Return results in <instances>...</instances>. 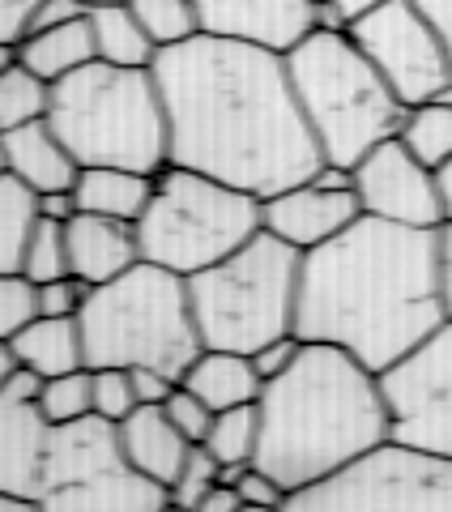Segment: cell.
<instances>
[{"instance_id": "40", "label": "cell", "mask_w": 452, "mask_h": 512, "mask_svg": "<svg viewBox=\"0 0 452 512\" xmlns=\"http://www.w3.org/2000/svg\"><path fill=\"white\" fill-rule=\"evenodd\" d=\"M43 0H0V43H22Z\"/></svg>"}, {"instance_id": "2", "label": "cell", "mask_w": 452, "mask_h": 512, "mask_svg": "<svg viewBox=\"0 0 452 512\" xmlns=\"http://www.w3.org/2000/svg\"><path fill=\"white\" fill-rule=\"evenodd\" d=\"M435 231L363 214L303 252L295 333L350 350L371 372L410 355L444 325Z\"/></svg>"}, {"instance_id": "7", "label": "cell", "mask_w": 452, "mask_h": 512, "mask_svg": "<svg viewBox=\"0 0 452 512\" xmlns=\"http://www.w3.org/2000/svg\"><path fill=\"white\" fill-rule=\"evenodd\" d=\"M303 252L273 231H256L218 265L188 274L192 320L205 346L252 355L282 333H295Z\"/></svg>"}, {"instance_id": "4", "label": "cell", "mask_w": 452, "mask_h": 512, "mask_svg": "<svg viewBox=\"0 0 452 512\" xmlns=\"http://www.w3.org/2000/svg\"><path fill=\"white\" fill-rule=\"evenodd\" d=\"M47 124L82 167H133L158 175L167 167V107L154 69L90 60L52 82Z\"/></svg>"}, {"instance_id": "19", "label": "cell", "mask_w": 452, "mask_h": 512, "mask_svg": "<svg viewBox=\"0 0 452 512\" xmlns=\"http://www.w3.org/2000/svg\"><path fill=\"white\" fill-rule=\"evenodd\" d=\"M120 444H124V457L133 461L145 478H154V483H163V487L175 483V474H180L188 448H192V440L171 423V414L163 406L128 410L120 419Z\"/></svg>"}, {"instance_id": "30", "label": "cell", "mask_w": 452, "mask_h": 512, "mask_svg": "<svg viewBox=\"0 0 452 512\" xmlns=\"http://www.w3.org/2000/svg\"><path fill=\"white\" fill-rule=\"evenodd\" d=\"M137 13V22L145 26V35L154 39V47H175L192 35H201L197 18V0H128Z\"/></svg>"}, {"instance_id": "53", "label": "cell", "mask_w": 452, "mask_h": 512, "mask_svg": "<svg viewBox=\"0 0 452 512\" xmlns=\"http://www.w3.org/2000/svg\"><path fill=\"white\" fill-rule=\"evenodd\" d=\"M9 171V163H5V146H0V175H5Z\"/></svg>"}, {"instance_id": "32", "label": "cell", "mask_w": 452, "mask_h": 512, "mask_svg": "<svg viewBox=\"0 0 452 512\" xmlns=\"http://www.w3.org/2000/svg\"><path fill=\"white\" fill-rule=\"evenodd\" d=\"M218 457L209 453L205 444H192L188 448V457H184V466H180V474H175V483L167 487V495H171V504L175 508H201V500L209 495V487L218 483Z\"/></svg>"}, {"instance_id": "11", "label": "cell", "mask_w": 452, "mask_h": 512, "mask_svg": "<svg viewBox=\"0 0 452 512\" xmlns=\"http://www.w3.org/2000/svg\"><path fill=\"white\" fill-rule=\"evenodd\" d=\"M346 30L406 107L431 103L452 90V56L414 0H380Z\"/></svg>"}, {"instance_id": "50", "label": "cell", "mask_w": 452, "mask_h": 512, "mask_svg": "<svg viewBox=\"0 0 452 512\" xmlns=\"http://www.w3.org/2000/svg\"><path fill=\"white\" fill-rule=\"evenodd\" d=\"M333 5H337V9H342V13H346V18L354 22V18H359V13H367L371 5H380V0H333Z\"/></svg>"}, {"instance_id": "13", "label": "cell", "mask_w": 452, "mask_h": 512, "mask_svg": "<svg viewBox=\"0 0 452 512\" xmlns=\"http://www.w3.org/2000/svg\"><path fill=\"white\" fill-rule=\"evenodd\" d=\"M354 192L363 214L401 222V227H444V205L435 188V171L414 158L401 137H384L354 163Z\"/></svg>"}, {"instance_id": "23", "label": "cell", "mask_w": 452, "mask_h": 512, "mask_svg": "<svg viewBox=\"0 0 452 512\" xmlns=\"http://www.w3.org/2000/svg\"><path fill=\"white\" fill-rule=\"evenodd\" d=\"M18 60L26 64L30 73H39L43 82H60L69 77L73 69L99 60L94 52V30H90V13L77 22H64V26H47V30H30L18 43Z\"/></svg>"}, {"instance_id": "14", "label": "cell", "mask_w": 452, "mask_h": 512, "mask_svg": "<svg viewBox=\"0 0 452 512\" xmlns=\"http://www.w3.org/2000/svg\"><path fill=\"white\" fill-rule=\"evenodd\" d=\"M354 218H363L359 192L354 188H320L316 180L290 184L261 201V227L286 239L290 248L312 252L325 239L342 235Z\"/></svg>"}, {"instance_id": "24", "label": "cell", "mask_w": 452, "mask_h": 512, "mask_svg": "<svg viewBox=\"0 0 452 512\" xmlns=\"http://www.w3.org/2000/svg\"><path fill=\"white\" fill-rule=\"evenodd\" d=\"M90 30H94V52L107 64H124V69H150L158 47L145 35V26L137 22V13L128 0L116 5H94L90 9Z\"/></svg>"}, {"instance_id": "6", "label": "cell", "mask_w": 452, "mask_h": 512, "mask_svg": "<svg viewBox=\"0 0 452 512\" xmlns=\"http://www.w3.org/2000/svg\"><path fill=\"white\" fill-rule=\"evenodd\" d=\"M77 320L90 367H158L180 380L205 350L192 320L188 278L154 261H137L120 278L90 286Z\"/></svg>"}, {"instance_id": "9", "label": "cell", "mask_w": 452, "mask_h": 512, "mask_svg": "<svg viewBox=\"0 0 452 512\" xmlns=\"http://www.w3.org/2000/svg\"><path fill=\"white\" fill-rule=\"evenodd\" d=\"M167 504V487L124 457L120 423L103 414L52 423L39 483L43 512H158Z\"/></svg>"}, {"instance_id": "43", "label": "cell", "mask_w": 452, "mask_h": 512, "mask_svg": "<svg viewBox=\"0 0 452 512\" xmlns=\"http://www.w3.org/2000/svg\"><path fill=\"white\" fill-rule=\"evenodd\" d=\"M43 384H47L43 372H35V367L18 363V367L9 372V380H5V389H0V393L18 397V402H39V397H43Z\"/></svg>"}, {"instance_id": "42", "label": "cell", "mask_w": 452, "mask_h": 512, "mask_svg": "<svg viewBox=\"0 0 452 512\" xmlns=\"http://www.w3.org/2000/svg\"><path fill=\"white\" fill-rule=\"evenodd\" d=\"M435 265H440V303L444 320H452V222L435 231Z\"/></svg>"}, {"instance_id": "34", "label": "cell", "mask_w": 452, "mask_h": 512, "mask_svg": "<svg viewBox=\"0 0 452 512\" xmlns=\"http://www.w3.org/2000/svg\"><path fill=\"white\" fill-rule=\"evenodd\" d=\"M35 316H39L35 282L26 274H0V338H13Z\"/></svg>"}, {"instance_id": "12", "label": "cell", "mask_w": 452, "mask_h": 512, "mask_svg": "<svg viewBox=\"0 0 452 512\" xmlns=\"http://www.w3.org/2000/svg\"><path fill=\"white\" fill-rule=\"evenodd\" d=\"M389 436L452 457V320L380 372Z\"/></svg>"}, {"instance_id": "41", "label": "cell", "mask_w": 452, "mask_h": 512, "mask_svg": "<svg viewBox=\"0 0 452 512\" xmlns=\"http://www.w3.org/2000/svg\"><path fill=\"white\" fill-rule=\"evenodd\" d=\"M86 5L82 0H43V5L35 9V18H30V30H47V26H64V22H77L86 18ZM26 30V35H30Z\"/></svg>"}, {"instance_id": "3", "label": "cell", "mask_w": 452, "mask_h": 512, "mask_svg": "<svg viewBox=\"0 0 452 512\" xmlns=\"http://www.w3.org/2000/svg\"><path fill=\"white\" fill-rule=\"evenodd\" d=\"M256 466L286 487V500L389 440L380 372L333 342H303L299 359L261 389Z\"/></svg>"}, {"instance_id": "45", "label": "cell", "mask_w": 452, "mask_h": 512, "mask_svg": "<svg viewBox=\"0 0 452 512\" xmlns=\"http://www.w3.org/2000/svg\"><path fill=\"white\" fill-rule=\"evenodd\" d=\"M239 508H244V500H239L235 483H222V478H218V483L209 487V495L201 500L197 512H239Z\"/></svg>"}, {"instance_id": "25", "label": "cell", "mask_w": 452, "mask_h": 512, "mask_svg": "<svg viewBox=\"0 0 452 512\" xmlns=\"http://www.w3.org/2000/svg\"><path fill=\"white\" fill-rule=\"evenodd\" d=\"M39 222V192L13 171L0 175V274H22L30 231Z\"/></svg>"}, {"instance_id": "16", "label": "cell", "mask_w": 452, "mask_h": 512, "mask_svg": "<svg viewBox=\"0 0 452 512\" xmlns=\"http://www.w3.org/2000/svg\"><path fill=\"white\" fill-rule=\"evenodd\" d=\"M64 227H69V265L86 286H103L141 261L137 222L77 210Z\"/></svg>"}, {"instance_id": "44", "label": "cell", "mask_w": 452, "mask_h": 512, "mask_svg": "<svg viewBox=\"0 0 452 512\" xmlns=\"http://www.w3.org/2000/svg\"><path fill=\"white\" fill-rule=\"evenodd\" d=\"M418 9H423V18L435 26V35L444 39L448 56H452V0H414Z\"/></svg>"}, {"instance_id": "20", "label": "cell", "mask_w": 452, "mask_h": 512, "mask_svg": "<svg viewBox=\"0 0 452 512\" xmlns=\"http://www.w3.org/2000/svg\"><path fill=\"white\" fill-rule=\"evenodd\" d=\"M180 384H188V389L197 393L205 406H214V410L261 402V389H265L261 372L252 367V355H239V350H218V346H205L201 355L188 363V372L180 376Z\"/></svg>"}, {"instance_id": "1", "label": "cell", "mask_w": 452, "mask_h": 512, "mask_svg": "<svg viewBox=\"0 0 452 512\" xmlns=\"http://www.w3.org/2000/svg\"><path fill=\"white\" fill-rule=\"evenodd\" d=\"M150 69L167 107V163L205 171L261 201L312 180L325 163L282 52L201 30L163 47Z\"/></svg>"}, {"instance_id": "27", "label": "cell", "mask_w": 452, "mask_h": 512, "mask_svg": "<svg viewBox=\"0 0 452 512\" xmlns=\"http://www.w3.org/2000/svg\"><path fill=\"white\" fill-rule=\"evenodd\" d=\"M218 466H239V461H256V444H261V406L244 402L231 410H218L209 423V436L201 440Z\"/></svg>"}, {"instance_id": "31", "label": "cell", "mask_w": 452, "mask_h": 512, "mask_svg": "<svg viewBox=\"0 0 452 512\" xmlns=\"http://www.w3.org/2000/svg\"><path fill=\"white\" fill-rule=\"evenodd\" d=\"M39 410L47 414V423H73V419H86V414H94L90 367H77V372H64V376H47Z\"/></svg>"}, {"instance_id": "8", "label": "cell", "mask_w": 452, "mask_h": 512, "mask_svg": "<svg viewBox=\"0 0 452 512\" xmlns=\"http://www.w3.org/2000/svg\"><path fill=\"white\" fill-rule=\"evenodd\" d=\"M256 231H261V197L175 163L158 171L154 197L137 218L141 261L175 269L184 278L218 265Z\"/></svg>"}, {"instance_id": "29", "label": "cell", "mask_w": 452, "mask_h": 512, "mask_svg": "<svg viewBox=\"0 0 452 512\" xmlns=\"http://www.w3.org/2000/svg\"><path fill=\"white\" fill-rule=\"evenodd\" d=\"M22 274L35 282V286L73 274V265H69V227H64L60 218L39 214L35 231H30L26 256H22Z\"/></svg>"}, {"instance_id": "49", "label": "cell", "mask_w": 452, "mask_h": 512, "mask_svg": "<svg viewBox=\"0 0 452 512\" xmlns=\"http://www.w3.org/2000/svg\"><path fill=\"white\" fill-rule=\"evenodd\" d=\"M13 367H18V355H13V342H9V338H0V389H5V380H9Z\"/></svg>"}, {"instance_id": "10", "label": "cell", "mask_w": 452, "mask_h": 512, "mask_svg": "<svg viewBox=\"0 0 452 512\" xmlns=\"http://www.w3.org/2000/svg\"><path fill=\"white\" fill-rule=\"evenodd\" d=\"M286 508L295 512H350V508L452 512V457L389 436L337 474L295 491Z\"/></svg>"}, {"instance_id": "17", "label": "cell", "mask_w": 452, "mask_h": 512, "mask_svg": "<svg viewBox=\"0 0 452 512\" xmlns=\"http://www.w3.org/2000/svg\"><path fill=\"white\" fill-rule=\"evenodd\" d=\"M47 436H52V423L39 402H18L0 393V487L30 495L39 504Z\"/></svg>"}, {"instance_id": "46", "label": "cell", "mask_w": 452, "mask_h": 512, "mask_svg": "<svg viewBox=\"0 0 452 512\" xmlns=\"http://www.w3.org/2000/svg\"><path fill=\"white\" fill-rule=\"evenodd\" d=\"M39 214H47V218H60V222H69V218L77 214V197H73V188L43 192V197H39Z\"/></svg>"}, {"instance_id": "22", "label": "cell", "mask_w": 452, "mask_h": 512, "mask_svg": "<svg viewBox=\"0 0 452 512\" xmlns=\"http://www.w3.org/2000/svg\"><path fill=\"white\" fill-rule=\"evenodd\" d=\"M154 180L158 175L133 171V167H82L73 184V197H77V210H86V214L137 222L154 197Z\"/></svg>"}, {"instance_id": "15", "label": "cell", "mask_w": 452, "mask_h": 512, "mask_svg": "<svg viewBox=\"0 0 452 512\" xmlns=\"http://www.w3.org/2000/svg\"><path fill=\"white\" fill-rule=\"evenodd\" d=\"M205 35L290 52L316 30V0H197Z\"/></svg>"}, {"instance_id": "21", "label": "cell", "mask_w": 452, "mask_h": 512, "mask_svg": "<svg viewBox=\"0 0 452 512\" xmlns=\"http://www.w3.org/2000/svg\"><path fill=\"white\" fill-rule=\"evenodd\" d=\"M9 342H13L18 363L35 367L43 376H64V372H77V367H90L82 320L77 316H35Z\"/></svg>"}, {"instance_id": "28", "label": "cell", "mask_w": 452, "mask_h": 512, "mask_svg": "<svg viewBox=\"0 0 452 512\" xmlns=\"http://www.w3.org/2000/svg\"><path fill=\"white\" fill-rule=\"evenodd\" d=\"M47 103H52V82L30 73L22 60L0 73V133L30 120H47Z\"/></svg>"}, {"instance_id": "48", "label": "cell", "mask_w": 452, "mask_h": 512, "mask_svg": "<svg viewBox=\"0 0 452 512\" xmlns=\"http://www.w3.org/2000/svg\"><path fill=\"white\" fill-rule=\"evenodd\" d=\"M0 512H43L30 495H18V491H5L0 487Z\"/></svg>"}, {"instance_id": "39", "label": "cell", "mask_w": 452, "mask_h": 512, "mask_svg": "<svg viewBox=\"0 0 452 512\" xmlns=\"http://www.w3.org/2000/svg\"><path fill=\"white\" fill-rule=\"evenodd\" d=\"M133 372V389H137V406H163L167 397L175 393V376L158 372V367H128Z\"/></svg>"}, {"instance_id": "33", "label": "cell", "mask_w": 452, "mask_h": 512, "mask_svg": "<svg viewBox=\"0 0 452 512\" xmlns=\"http://www.w3.org/2000/svg\"><path fill=\"white\" fill-rule=\"evenodd\" d=\"M90 380H94V414L120 423L128 410H137V389L128 367H90Z\"/></svg>"}, {"instance_id": "36", "label": "cell", "mask_w": 452, "mask_h": 512, "mask_svg": "<svg viewBox=\"0 0 452 512\" xmlns=\"http://www.w3.org/2000/svg\"><path fill=\"white\" fill-rule=\"evenodd\" d=\"M86 295H90V286L77 278V274H64V278H52V282H39L35 286L39 316H82Z\"/></svg>"}, {"instance_id": "38", "label": "cell", "mask_w": 452, "mask_h": 512, "mask_svg": "<svg viewBox=\"0 0 452 512\" xmlns=\"http://www.w3.org/2000/svg\"><path fill=\"white\" fill-rule=\"evenodd\" d=\"M299 350H303L299 333H282V338H273V342L252 350V367L261 372V380H273V376H282L286 367L299 359Z\"/></svg>"}, {"instance_id": "51", "label": "cell", "mask_w": 452, "mask_h": 512, "mask_svg": "<svg viewBox=\"0 0 452 512\" xmlns=\"http://www.w3.org/2000/svg\"><path fill=\"white\" fill-rule=\"evenodd\" d=\"M18 64V43H0V73Z\"/></svg>"}, {"instance_id": "18", "label": "cell", "mask_w": 452, "mask_h": 512, "mask_svg": "<svg viewBox=\"0 0 452 512\" xmlns=\"http://www.w3.org/2000/svg\"><path fill=\"white\" fill-rule=\"evenodd\" d=\"M0 146H5V163L18 175L22 184H30L43 197V192H60L77 184V171L82 163L69 154V146L56 137V128L47 120H30L18 128H5L0 133Z\"/></svg>"}, {"instance_id": "35", "label": "cell", "mask_w": 452, "mask_h": 512, "mask_svg": "<svg viewBox=\"0 0 452 512\" xmlns=\"http://www.w3.org/2000/svg\"><path fill=\"white\" fill-rule=\"evenodd\" d=\"M163 410L171 414V423L180 427L192 444H201V440L209 436V423H214V414H218L214 406H205L201 397L188 389V384H175V393L163 402Z\"/></svg>"}, {"instance_id": "47", "label": "cell", "mask_w": 452, "mask_h": 512, "mask_svg": "<svg viewBox=\"0 0 452 512\" xmlns=\"http://www.w3.org/2000/svg\"><path fill=\"white\" fill-rule=\"evenodd\" d=\"M435 188H440V205H444V222H452V158L435 167Z\"/></svg>"}, {"instance_id": "52", "label": "cell", "mask_w": 452, "mask_h": 512, "mask_svg": "<svg viewBox=\"0 0 452 512\" xmlns=\"http://www.w3.org/2000/svg\"><path fill=\"white\" fill-rule=\"evenodd\" d=\"M86 9H94V5H116V0H82Z\"/></svg>"}, {"instance_id": "26", "label": "cell", "mask_w": 452, "mask_h": 512, "mask_svg": "<svg viewBox=\"0 0 452 512\" xmlns=\"http://www.w3.org/2000/svg\"><path fill=\"white\" fill-rule=\"evenodd\" d=\"M397 137L406 141L414 150V158H423L431 171L440 163H448L452 158V90L440 94V99H431V103L410 107Z\"/></svg>"}, {"instance_id": "5", "label": "cell", "mask_w": 452, "mask_h": 512, "mask_svg": "<svg viewBox=\"0 0 452 512\" xmlns=\"http://www.w3.org/2000/svg\"><path fill=\"white\" fill-rule=\"evenodd\" d=\"M286 73L325 163L354 167L371 146L401 133L410 107L350 39V30L316 26L286 52Z\"/></svg>"}, {"instance_id": "37", "label": "cell", "mask_w": 452, "mask_h": 512, "mask_svg": "<svg viewBox=\"0 0 452 512\" xmlns=\"http://www.w3.org/2000/svg\"><path fill=\"white\" fill-rule=\"evenodd\" d=\"M235 491L244 500V508H286V487L269 470L256 466V461L235 478Z\"/></svg>"}]
</instances>
